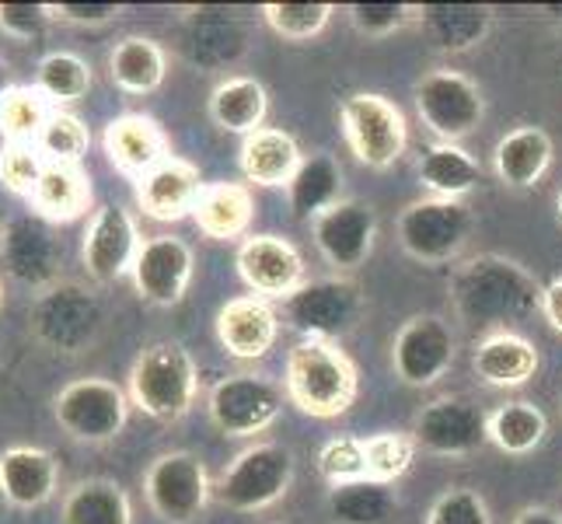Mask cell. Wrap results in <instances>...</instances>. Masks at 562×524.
Wrapping results in <instances>:
<instances>
[{
    "mask_svg": "<svg viewBox=\"0 0 562 524\" xmlns=\"http://www.w3.org/2000/svg\"><path fill=\"white\" fill-rule=\"evenodd\" d=\"M514 524H562V514H555L549 508H525L514 517Z\"/></svg>",
    "mask_w": 562,
    "mask_h": 524,
    "instance_id": "f907efd6",
    "label": "cell"
},
{
    "mask_svg": "<svg viewBox=\"0 0 562 524\" xmlns=\"http://www.w3.org/2000/svg\"><path fill=\"white\" fill-rule=\"evenodd\" d=\"M280 315L266 298L245 294L227 301L217 312V339L227 357L235 360H262L277 346Z\"/></svg>",
    "mask_w": 562,
    "mask_h": 524,
    "instance_id": "44dd1931",
    "label": "cell"
},
{
    "mask_svg": "<svg viewBox=\"0 0 562 524\" xmlns=\"http://www.w3.org/2000/svg\"><path fill=\"white\" fill-rule=\"evenodd\" d=\"M200 392V371L192 354L176 339H158L140 349L130 367V402L158 423L182 420Z\"/></svg>",
    "mask_w": 562,
    "mask_h": 524,
    "instance_id": "3957f363",
    "label": "cell"
},
{
    "mask_svg": "<svg viewBox=\"0 0 562 524\" xmlns=\"http://www.w3.org/2000/svg\"><path fill=\"white\" fill-rule=\"evenodd\" d=\"M49 112L53 109L38 88L11 85L0 99V137H4V144H35Z\"/></svg>",
    "mask_w": 562,
    "mask_h": 524,
    "instance_id": "74e56055",
    "label": "cell"
},
{
    "mask_svg": "<svg viewBox=\"0 0 562 524\" xmlns=\"http://www.w3.org/2000/svg\"><path fill=\"white\" fill-rule=\"evenodd\" d=\"M256 200L245 182H210L192 210V221L213 242H235L251 227Z\"/></svg>",
    "mask_w": 562,
    "mask_h": 524,
    "instance_id": "4316f807",
    "label": "cell"
},
{
    "mask_svg": "<svg viewBox=\"0 0 562 524\" xmlns=\"http://www.w3.org/2000/svg\"><path fill=\"white\" fill-rule=\"evenodd\" d=\"M419 182L430 197L461 200L482 182V165L461 144H430L419 158Z\"/></svg>",
    "mask_w": 562,
    "mask_h": 524,
    "instance_id": "d6a6232c",
    "label": "cell"
},
{
    "mask_svg": "<svg viewBox=\"0 0 562 524\" xmlns=\"http://www.w3.org/2000/svg\"><path fill=\"white\" fill-rule=\"evenodd\" d=\"M286 399L297 405L304 416L336 420L350 413L360 395V375L353 357L339 343L328 339H301L286 354L283 371Z\"/></svg>",
    "mask_w": 562,
    "mask_h": 524,
    "instance_id": "7a4b0ae2",
    "label": "cell"
},
{
    "mask_svg": "<svg viewBox=\"0 0 562 524\" xmlns=\"http://www.w3.org/2000/svg\"><path fill=\"white\" fill-rule=\"evenodd\" d=\"M109 74H112L115 88H123L126 94H150L165 85L168 56H165L161 43H154V38L126 35L109 53Z\"/></svg>",
    "mask_w": 562,
    "mask_h": 524,
    "instance_id": "f546056e",
    "label": "cell"
},
{
    "mask_svg": "<svg viewBox=\"0 0 562 524\" xmlns=\"http://www.w3.org/2000/svg\"><path fill=\"white\" fill-rule=\"evenodd\" d=\"M555 207H559V218H562V192H559V200H555Z\"/></svg>",
    "mask_w": 562,
    "mask_h": 524,
    "instance_id": "db71d44e",
    "label": "cell"
},
{
    "mask_svg": "<svg viewBox=\"0 0 562 524\" xmlns=\"http://www.w3.org/2000/svg\"><path fill=\"white\" fill-rule=\"evenodd\" d=\"M192 269H196V259H192V248L182 238L154 235L140 245V256L133 263V283H137L144 301L171 308L186 298Z\"/></svg>",
    "mask_w": 562,
    "mask_h": 524,
    "instance_id": "ac0fdd59",
    "label": "cell"
},
{
    "mask_svg": "<svg viewBox=\"0 0 562 524\" xmlns=\"http://www.w3.org/2000/svg\"><path fill=\"white\" fill-rule=\"evenodd\" d=\"M541 315H546L555 333H562V277L541 290Z\"/></svg>",
    "mask_w": 562,
    "mask_h": 524,
    "instance_id": "681fc988",
    "label": "cell"
},
{
    "mask_svg": "<svg viewBox=\"0 0 562 524\" xmlns=\"http://www.w3.org/2000/svg\"><path fill=\"white\" fill-rule=\"evenodd\" d=\"M238 277L256 298H290L304 287V259L286 238L277 235H251L238 245Z\"/></svg>",
    "mask_w": 562,
    "mask_h": 524,
    "instance_id": "e0dca14e",
    "label": "cell"
},
{
    "mask_svg": "<svg viewBox=\"0 0 562 524\" xmlns=\"http://www.w3.org/2000/svg\"><path fill=\"white\" fill-rule=\"evenodd\" d=\"M350 25L367 38H384L409 22H419V4H395V0H360L346 8Z\"/></svg>",
    "mask_w": 562,
    "mask_h": 524,
    "instance_id": "7bdbcfd3",
    "label": "cell"
},
{
    "mask_svg": "<svg viewBox=\"0 0 562 524\" xmlns=\"http://www.w3.org/2000/svg\"><path fill=\"white\" fill-rule=\"evenodd\" d=\"M91 203V186L81 165H46L43 179L32 192V207L43 221L60 224L81 218Z\"/></svg>",
    "mask_w": 562,
    "mask_h": 524,
    "instance_id": "e575fe53",
    "label": "cell"
},
{
    "mask_svg": "<svg viewBox=\"0 0 562 524\" xmlns=\"http://www.w3.org/2000/svg\"><path fill=\"white\" fill-rule=\"evenodd\" d=\"M0 259L18 283L46 290L56 283V269H60V238L38 213H22L0 231Z\"/></svg>",
    "mask_w": 562,
    "mask_h": 524,
    "instance_id": "9a60e30c",
    "label": "cell"
},
{
    "mask_svg": "<svg viewBox=\"0 0 562 524\" xmlns=\"http://www.w3.org/2000/svg\"><path fill=\"white\" fill-rule=\"evenodd\" d=\"M120 4H81V0H64V4H49V18L67 25H105L120 18Z\"/></svg>",
    "mask_w": 562,
    "mask_h": 524,
    "instance_id": "c3c4849f",
    "label": "cell"
},
{
    "mask_svg": "<svg viewBox=\"0 0 562 524\" xmlns=\"http://www.w3.org/2000/svg\"><path fill=\"white\" fill-rule=\"evenodd\" d=\"M328 514L336 524H392L398 517V497L392 482H339V487L328 490Z\"/></svg>",
    "mask_w": 562,
    "mask_h": 524,
    "instance_id": "836d02e7",
    "label": "cell"
},
{
    "mask_svg": "<svg viewBox=\"0 0 562 524\" xmlns=\"http://www.w3.org/2000/svg\"><path fill=\"white\" fill-rule=\"evenodd\" d=\"M0 304H4V287H0Z\"/></svg>",
    "mask_w": 562,
    "mask_h": 524,
    "instance_id": "11a10c76",
    "label": "cell"
},
{
    "mask_svg": "<svg viewBox=\"0 0 562 524\" xmlns=\"http://www.w3.org/2000/svg\"><path fill=\"white\" fill-rule=\"evenodd\" d=\"M269 112V94L256 77H227L210 94V120L227 133H248L262 130Z\"/></svg>",
    "mask_w": 562,
    "mask_h": 524,
    "instance_id": "1f68e13d",
    "label": "cell"
},
{
    "mask_svg": "<svg viewBox=\"0 0 562 524\" xmlns=\"http://www.w3.org/2000/svg\"><path fill=\"white\" fill-rule=\"evenodd\" d=\"M283 524H294V521H283Z\"/></svg>",
    "mask_w": 562,
    "mask_h": 524,
    "instance_id": "9f6ffc18",
    "label": "cell"
},
{
    "mask_svg": "<svg viewBox=\"0 0 562 524\" xmlns=\"http://www.w3.org/2000/svg\"><path fill=\"white\" fill-rule=\"evenodd\" d=\"M472 371L490 388H520L538 375V349L520 333H486L472 354Z\"/></svg>",
    "mask_w": 562,
    "mask_h": 524,
    "instance_id": "603a6c76",
    "label": "cell"
},
{
    "mask_svg": "<svg viewBox=\"0 0 562 524\" xmlns=\"http://www.w3.org/2000/svg\"><path fill=\"white\" fill-rule=\"evenodd\" d=\"M339 126L353 158L374 171L402 161L409 147V123L402 109L378 91H357L339 105Z\"/></svg>",
    "mask_w": 562,
    "mask_h": 524,
    "instance_id": "5b68a950",
    "label": "cell"
},
{
    "mask_svg": "<svg viewBox=\"0 0 562 524\" xmlns=\"http://www.w3.org/2000/svg\"><path fill=\"white\" fill-rule=\"evenodd\" d=\"M552 165V137L541 126H517L493 150V168L510 189H531Z\"/></svg>",
    "mask_w": 562,
    "mask_h": 524,
    "instance_id": "83f0119b",
    "label": "cell"
},
{
    "mask_svg": "<svg viewBox=\"0 0 562 524\" xmlns=\"http://www.w3.org/2000/svg\"><path fill=\"white\" fill-rule=\"evenodd\" d=\"M360 308L363 301L353 280L328 277V280H307L290 298H283V319L294 333H301V339L336 343L357 325Z\"/></svg>",
    "mask_w": 562,
    "mask_h": 524,
    "instance_id": "8fae6325",
    "label": "cell"
},
{
    "mask_svg": "<svg viewBox=\"0 0 562 524\" xmlns=\"http://www.w3.org/2000/svg\"><path fill=\"white\" fill-rule=\"evenodd\" d=\"M53 416L60 431L81 444H105L123 434L130 416V399L115 381L77 378L53 399Z\"/></svg>",
    "mask_w": 562,
    "mask_h": 524,
    "instance_id": "9c48e42d",
    "label": "cell"
},
{
    "mask_svg": "<svg viewBox=\"0 0 562 524\" xmlns=\"http://www.w3.org/2000/svg\"><path fill=\"white\" fill-rule=\"evenodd\" d=\"M541 287L525 266L507 256H475L451 280V301L461 322L510 333V325L541 312Z\"/></svg>",
    "mask_w": 562,
    "mask_h": 524,
    "instance_id": "6da1fadb",
    "label": "cell"
},
{
    "mask_svg": "<svg viewBox=\"0 0 562 524\" xmlns=\"http://www.w3.org/2000/svg\"><path fill=\"white\" fill-rule=\"evenodd\" d=\"M49 22V4H29V0H8L0 4V25L14 38H32Z\"/></svg>",
    "mask_w": 562,
    "mask_h": 524,
    "instance_id": "7dc6e473",
    "label": "cell"
},
{
    "mask_svg": "<svg viewBox=\"0 0 562 524\" xmlns=\"http://www.w3.org/2000/svg\"><path fill=\"white\" fill-rule=\"evenodd\" d=\"M339 189H342V168L333 154H307L301 168L294 171V179L286 182V200L290 213L297 221H315L318 213L339 203Z\"/></svg>",
    "mask_w": 562,
    "mask_h": 524,
    "instance_id": "f1b7e54d",
    "label": "cell"
},
{
    "mask_svg": "<svg viewBox=\"0 0 562 524\" xmlns=\"http://www.w3.org/2000/svg\"><path fill=\"white\" fill-rule=\"evenodd\" d=\"M416 112L437 144H461L479 130L482 115H486V99L472 77L451 67H437L416 85Z\"/></svg>",
    "mask_w": 562,
    "mask_h": 524,
    "instance_id": "ba28073f",
    "label": "cell"
},
{
    "mask_svg": "<svg viewBox=\"0 0 562 524\" xmlns=\"http://www.w3.org/2000/svg\"><path fill=\"white\" fill-rule=\"evenodd\" d=\"M419 25L440 53H469L493 29L490 4H419Z\"/></svg>",
    "mask_w": 562,
    "mask_h": 524,
    "instance_id": "d4e9b609",
    "label": "cell"
},
{
    "mask_svg": "<svg viewBox=\"0 0 562 524\" xmlns=\"http://www.w3.org/2000/svg\"><path fill=\"white\" fill-rule=\"evenodd\" d=\"M11 88V77H8V64L0 60V99H4V91Z\"/></svg>",
    "mask_w": 562,
    "mask_h": 524,
    "instance_id": "816d5d0a",
    "label": "cell"
},
{
    "mask_svg": "<svg viewBox=\"0 0 562 524\" xmlns=\"http://www.w3.org/2000/svg\"><path fill=\"white\" fill-rule=\"evenodd\" d=\"M426 524H493V517L482 493L469 487H451L430 503Z\"/></svg>",
    "mask_w": 562,
    "mask_h": 524,
    "instance_id": "bcb514c9",
    "label": "cell"
},
{
    "mask_svg": "<svg viewBox=\"0 0 562 524\" xmlns=\"http://www.w3.org/2000/svg\"><path fill=\"white\" fill-rule=\"evenodd\" d=\"M189 49L192 60L203 67H227L248 49V32L238 18H231V11L200 8L192 11Z\"/></svg>",
    "mask_w": 562,
    "mask_h": 524,
    "instance_id": "4dcf8cb0",
    "label": "cell"
},
{
    "mask_svg": "<svg viewBox=\"0 0 562 524\" xmlns=\"http://www.w3.org/2000/svg\"><path fill=\"white\" fill-rule=\"evenodd\" d=\"M140 245H144L140 231H137V221H133L130 210L115 207V203L99 207L88 224L85 248H81L88 277L99 283H115L120 277L133 274Z\"/></svg>",
    "mask_w": 562,
    "mask_h": 524,
    "instance_id": "2e32d148",
    "label": "cell"
},
{
    "mask_svg": "<svg viewBox=\"0 0 562 524\" xmlns=\"http://www.w3.org/2000/svg\"><path fill=\"white\" fill-rule=\"evenodd\" d=\"M301 161H304V154H301L297 141L277 126H262L256 133H248L238 150L241 175L248 182L266 186V189H273V186L286 189V182L294 179Z\"/></svg>",
    "mask_w": 562,
    "mask_h": 524,
    "instance_id": "484cf974",
    "label": "cell"
},
{
    "mask_svg": "<svg viewBox=\"0 0 562 524\" xmlns=\"http://www.w3.org/2000/svg\"><path fill=\"white\" fill-rule=\"evenodd\" d=\"M35 147L46 158V165H81V158L91 147V133L81 115H74L67 109H53Z\"/></svg>",
    "mask_w": 562,
    "mask_h": 524,
    "instance_id": "ab89813d",
    "label": "cell"
},
{
    "mask_svg": "<svg viewBox=\"0 0 562 524\" xmlns=\"http://www.w3.org/2000/svg\"><path fill=\"white\" fill-rule=\"evenodd\" d=\"M35 88L46 94V102H56L64 109L70 102H81L88 94L91 67L85 56H77V53H49L38 60Z\"/></svg>",
    "mask_w": 562,
    "mask_h": 524,
    "instance_id": "f35d334b",
    "label": "cell"
},
{
    "mask_svg": "<svg viewBox=\"0 0 562 524\" xmlns=\"http://www.w3.org/2000/svg\"><path fill=\"white\" fill-rule=\"evenodd\" d=\"M312 235L322 256L336 269H357L367 263L378 235V218L367 203L339 200L312 221Z\"/></svg>",
    "mask_w": 562,
    "mask_h": 524,
    "instance_id": "d6986e66",
    "label": "cell"
},
{
    "mask_svg": "<svg viewBox=\"0 0 562 524\" xmlns=\"http://www.w3.org/2000/svg\"><path fill=\"white\" fill-rule=\"evenodd\" d=\"M363 451H367V479L395 482L413 469L419 444L405 431H384L374 437H363Z\"/></svg>",
    "mask_w": 562,
    "mask_h": 524,
    "instance_id": "b9f144b4",
    "label": "cell"
},
{
    "mask_svg": "<svg viewBox=\"0 0 562 524\" xmlns=\"http://www.w3.org/2000/svg\"><path fill=\"white\" fill-rule=\"evenodd\" d=\"M318 472L339 487V482L367 479V451L360 437H333L318 451Z\"/></svg>",
    "mask_w": 562,
    "mask_h": 524,
    "instance_id": "f6af8a7d",
    "label": "cell"
},
{
    "mask_svg": "<svg viewBox=\"0 0 562 524\" xmlns=\"http://www.w3.org/2000/svg\"><path fill=\"white\" fill-rule=\"evenodd\" d=\"M64 524H133V503L120 482H77L64 500Z\"/></svg>",
    "mask_w": 562,
    "mask_h": 524,
    "instance_id": "d590c367",
    "label": "cell"
},
{
    "mask_svg": "<svg viewBox=\"0 0 562 524\" xmlns=\"http://www.w3.org/2000/svg\"><path fill=\"white\" fill-rule=\"evenodd\" d=\"M541 11H549V14H555V18H562V4H546Z\"/></svg>",
    "mask_w": 562,
    "mask_h": 524,
    "instance_id": "f5cc1de1",
    "label": "cell"
},
{
    "mask_svg": "<svg viewBox=\"0 0 562 524\" xmlns=\"http://www.w3.org/2000/svg\"><path fill=\"white\" fill-rule=\"evenodd\" d=\"M144 493L150 511L165 524H192L213 497L206 465L189 451H165L150 461L144 476Z\"/></svg>",
    "mask_w": 562,
    "mask_h": 524,
    "instance_id": "7c38bea8",
    "label": "cell"
},
{
    "mask_svg": "<svg viewBox=\"0 0 562 524\" xmlns=\"http://www.w3.org/2000/svg\"><path fill=\"white\" fill-rule=\"evenodd\" d=\"M105 154L112 158V165L137 175V179L150 168H158L165 158H171L161 126L140 112H126L105 126Z\"/></svg>",
    "mask_w": 562,
    "mask_h": 524,
    "instance_id": "cb8c5ba5",
    "label": "cell"
},
{
    "mask_svg": "<svg viewBox=\"0 0 562 524\" xmlns=\"http://www.w3.org/2000/svg\"><path fill=\"white\" fill-rule=\"evenodd\" d=\"M283 402H286L283 384H277L266 375L241 371V375H227L224 381L210 388L206 410L221 434L256 437L280 420Z\"/></svg>",
    "mask_w": 562,
    "mask_h": 524,
    "instance_id": "30bf717a",
    "label": "cell"
},
{
    "mask_svg": "<svg viewBox=\"0 0 562 524\" xmlns=\"http://www.w3.org/2000/svg\"><path fill=\"white\" fill-rule=\"evenodd\" d=\"M549 434V420L535 402H503L490 413V441L503 455H531Z\"/></svg>",
    "mask_w": 562,
    "mask_h": 524,
    "instance_id": "8d00e7d4",
    "label": "cell"
},
{
    "mask_svg": "<svg viewBox=\"0 0 562 524\" xmlns=\"http://www.w3.org/2000/svg\"><path fill=\"white\" fill-rule=\"evenodd\" d=\"M472 227H475V218L461 200L426 197L398 213V245L409 252L416 263H426V266L451 263L458 252L469 245Z\"/></svg>",
    "mask_w": 562,
    "mask_h": 524,
    "instance_id": "52a82bcc",
    "label": "cell"
},
{
    "mask_svg": "<svg viewBox=\"0 0 562 524\" xmlns=\"http://www.w3.org/2000/svg\"><path fill=\"white\" fill-rule=\"evenodd\" d=\"M32 336L56 354H85L102 336L105 308L91 287L56 280L32 301Z\"/></svg>",
    "mask_w": 562,
    "mask_h": 524,
    "instance_id": "277c9868",
    "label": "cell"
},
{
    "mask_svg": "<svg viewBox=\"0 0 562 524\" xmlns=\"http://www.w3.org/2000/svg\"><path fill=\"white\" fill-rule=\"evenodd\" d=\"M413 437L430 455H443V458L472 455L490 441V416L469 399L443 395L426 402L419 410Z\"/></svg>",
    "mask_w": 562,
    "mask_h": 524,
    "instance_id": "5bb4252c",
    "label": "cell"
},
{
    "mask_svg": "<svg viewBox=\"0 0 562 524\" xmlns=\"http://www.w3.org/2000/svg\"><path fill=\"white\" fill-rule=\"evenodd\" d=\"M203 189L196 165L186 158H165L137 179V207L150 221H182L192 218Z\"/></svg>",
    "mask_w": 562,
    "mask_h": 524,
    "instance_id": "ffe728a7",
    "label": "cell"
},
{
    "mask_svg": "<svg viewBox=\"0 0 562 524\" xmlns=\"http://www.w3.org/2000/svg\"><path fill=\"white\" fill-rule=\"evenodd\" d=\"M333 4H312V0H277V4L262 8L266 25L280 38H290V43H312V38H318L328 29V22H333Z\"/></svg>",
    "mask_w": 562,
    "mask_h": 524,
    "instance_id": "60d3db41",
    "label": "cell"
},
{
    "mask_svg": "<svg viewBox=\"0 0 562 524\" xmlns=\"http://www.w3.org/2000/svg\"><path fill=\"white\" fill-rule=\"evenodd\" d=\"M290 482H294V458L283 444H251L213 482V497H217L227 511L256 514L273 508L277 500L286 497Z\"/></svg>",
    "mask_w": 562,
    "mask_h": 524,
    "instance_id": "8992f818",
    "label": "cell"
},
{
    "mask_svg": "<svg viewBox=\"0 0 562 524\" xmlns=\"http://www.w3.org/2000/svg\"><path fill=\"white\" fill-rule=\"evenodd\" d=\"M46 171V158L35 144H4L0 147V186L14 197H29Z\"/></svg>",
    "mask_w": 562,
    "mask_h": 524,
    "instance_id": "ee69618b",
    "label": "cell"
},
{
    "mask_svg": "<svg viewBox=\"0 0 562 524\" xmlns=\"http://www.w3.org/2000/svg\"><path fill=\"white\" fill-rule=\"evenodd\" d=\"M56 458L43 448H32V444H14L4 455H0V497H4L11 508H43L46 500L56 493Z\"/></svg>",
    "mask_w": 562,
    "mask_h": 524,
    "instance_id": "7402d4cb",
    "label": "cell"
},
{
    "mask_svg": "<svg viewBox=\"0 0 562 524\" xmlns=\"http://www.w3.org/2000/svg\"><path fill=\"white\" fill-rule=\"evenodd\" d=\"M454 349L458 343H454L448 319L413 315L398 328V336L392 343V367L405 384L426 388L451 371Z\"/></svg>",
    "mask_w": 562,
    "mask_h": 524,
    "instance_id": "4fadbf2b",
    "label": "cell"
}]
</instances>
